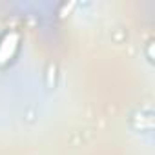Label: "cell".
Instances as JSON below:
<instances>
[{
	"mask_svg": "<svg viewBox=\"0 0 155 155\" xmlns=\"http://www.w3.org/2000/svg\"><path fill=\"white\" fill-rule=\"evenodd\" d=\"M18 48V35L15 31L6 33L4 38L0 40V64H6L13 58L15 51Z\"/></svg>",
	"mask_w": 155,
	"mask_h": 155,
	"instance_id": "cell-1",
	"label": "cell"
}]
</instances>
